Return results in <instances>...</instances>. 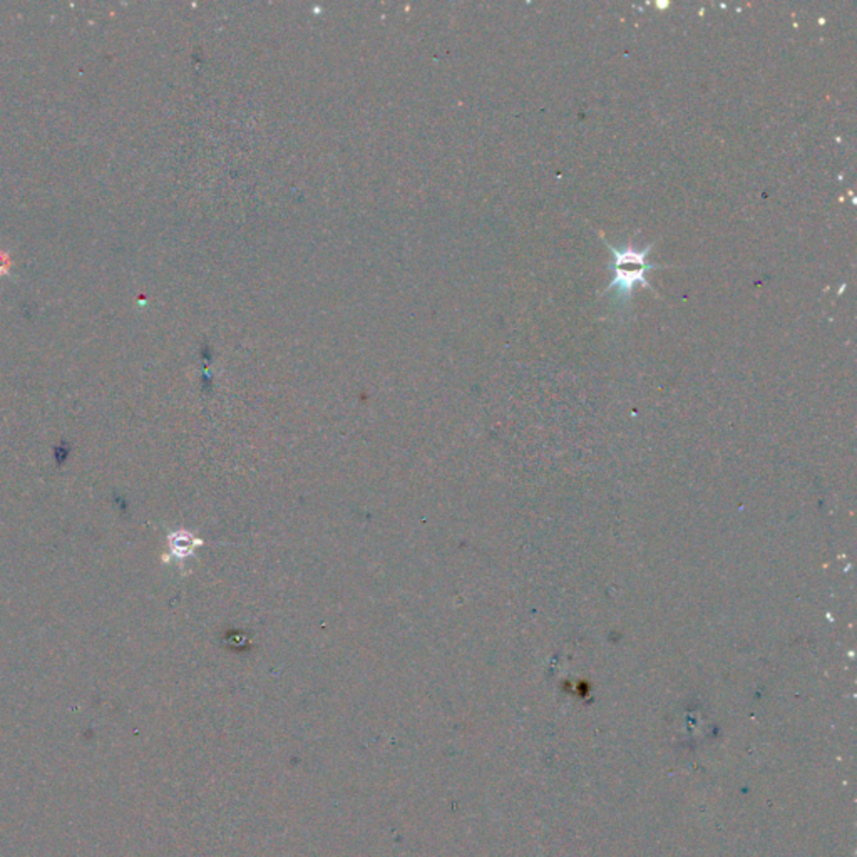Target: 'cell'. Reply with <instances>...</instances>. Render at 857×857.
<instances>
[{
    "label": "cell",
    "instance_id": "1",
    "mask_svg": "<svg viewBox=\"0 0 857 857\" xmlns=\"http://www.w3.org/2000/svg\"><path fill=\"white\" fill-rule=\"evenodd\" d=\"M651 247H654V243L648 245L645 250H635L630 245H625L624 248H615L608 245L611 255H614V260L610 263L614 280H611L610 287L605 290V293L614 290L615 300L627 303L630 302L631 293H634L635 287H638V285L650 289L647 273L654 271L655 268H661L647 261V255Z\"/></svg>",
    "mask_w": 857,
    "mask_h": 857
}]
</instances>
